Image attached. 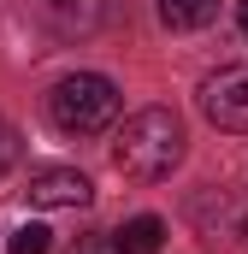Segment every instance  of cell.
Instances as JSON below:
<instances>
[{"mask_svg": "<svg viewBox=\"0 0 248 254\" xmlns=\"http://www.w3.org/2000/svg\"><path fill=\"white\" fill-rule=\"evenodd\" d=\"M184 160V119L172 107H142L130 113L124 130L113 136V166L136 184H160L172 178V166Z\"/></svg>", "mask_w": 248, "mask_h": 254, "instance_id": "1", "label": "cell"}, {"mask_svg": "<svg viewBox=\"0 0 248 254\" xmlns=\"http://www.w3.org/2000/svg\"><path fill=\"white\" fill-rule=\"evenodd\" d=\"M48 119L65 130V136H95L119 119V83L101 77V71H71L54 83L48 95Z\"/></svg>", "mask_w": 248, "mask_h": 254, "instance_id": "2", "label": "cell"}, {"mask_svg": "<svg viewBox=\"0 0 248 254\" xmlns=\"http://www.w3.org/2000/svg\"><path fill=\"white\" fill-rule=\"evenodd\" d=\"M201 113H207V125L248 136V65H219L201 77Z\"/></svg>", "mask_w": 248, "mask_h": 254, "instance_id": "3", "label": "cell"}, {"mask_svg": "<svg viewBox=\"0 0 248 254\" xmlns=\"http://www.w3.org/2000/svg\"><path fill=\"white\" fill-rule=\"evenodd\" d=\"M89 195H95V184L77 166H36L30 184H24V201L42 207V213H54V207H89Z\"/></svg>", "mask_w": 248, "mask_h": 254, "instance_id": "4", "label": "cell"}, {"mask_svg": "<svg viewBox=\"0 0 248 254\" xmlns=\"http://www.w3.org/2000/svg\"><path fill=\"white\" fill-rule=\"evenodd\" d=\"M113 243H119L124 254H160V249H166V219L136 213V219H124L119 231H113Z\"/></svg>", "mask_w": 248, "mask_h": 254, "instance_id": "5", "label": "cell"}, {"mask_svg": "<svg viewBox=\"0 0 248 254\" xmlns=\"http://www.w3.org/2000/svg\"><path fill=\"white\" fill-rule=\"evenodd\" d=\"M160 18L172 30H201V24L219 18V0H160Z\"/></svg>", "mask_w": 248, "mask_h": 254, "instance_id": "6", "label": "cell"}, {"mask_svg": "<svg viewBox=\"0 0 248 254\" xmlns=\"http://www.w3.org/2000/svg\"><path fill=\"white\" fill-rule=\"evenodd\" d=\"M6 254H48V225H18Z\"/></svg>", "mask_w": 248, "mask_h": 254, "instance_id": "7", "label": "cell"}, {"mask_svg": "<svg viewBox=\"0 0 248 254\" xmlns=\"http://www.w3.org/2000/svg\"><path fill=\"white\" fill-rule=\"evenodd\" d=\"M18 160H24V136H18V125H12V119H0V178H6Z\"/></svg>", "mask_w": 248, "mask_h": 254, "instance_id": "8", "label": "cell"}, {"mask_svg": "<svg viewBox=\"0 0 248 254\" xmlns=\"http://www.w3.org/2000/svg\"><path fill=\"white\" fill-rule=\"evenodd\" d=\"M77 254H124L113 237H89V243H77Z\"/></svg>", "mask_w": 248, "mask_h": 254, "instance_id": "9", "label": "cell"}, {"mask_svg": "<svg viewBox=\"0 0 248 254\" xmlns=\"http://www.w3.org/2000/svg\"><path fill=\"white\" fill-rule=\"evenodd\" d=\"M237 18H243V36H248V0H237Z\"/></svg>", "mask_w": 248, "mask_h": 254, "instance_id": "10", "label": "cell"}]
</instances>
